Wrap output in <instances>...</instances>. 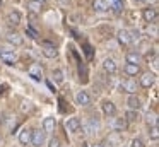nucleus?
<instances>
[{"instance_id":"1","label":"nucleus","mask_w":159,"mask_h":147,"mask_svg":"<svg viewBox=\"0 0 159 147\" xmlns=\"http://www.w3.org/2000/svg\"><path fill=\"white\" fill-rule=\"evenodd\" d=\"M5 39H7V43L12 44V46H22V44H24V38H22L17 31H12V29L5 34Z\"/></svg>"},{"instance_id":"2","label":"nucleus","mask_w":159,"mask_h":147,"mask_svg":"<svg viewBox=\"0 0 159 147\" xmlns=\"http://www.w3.org/2000/svg\"><path fill=\"white\" fill-rule=\"evenodd\" d=\"M139 82L144 89H151L156 84V74L154 72H144V74H140V80Z\"/></svg>"},{"instance_id":"3","label":"nucleus","mask_w":159,"mask_h":147,"mask_svg":"<svg viewBox=\"0 0 159 147\" xmlns=\"http://www.w3.org/2000/svg\"><path fill=\"white\" fill-rule=\"evenodd\" d=\"M116 38H118V43H120L121 46H130L132 41H134L132 33H130V31H127V29H120V31H118V34H116Z\"/></svg>"},{"instance_id":"4","label":"nucleus","mask_w":159,"mask_h":147,"mask_svg":"<svg viewBox=\"0 0 159 147\" xmlns=\"http://www.w3.org/2000/svg\"><path fill=\"white\" fill-rule=\"evenodd\" d=\"M142 19L145 21V22H154L156 19H157V9L152 5L145 7L144 10H142Z\"/></svg>"},{"instance_id":"5","label":"nucleus","mask_w":159,"mask_h":147,"mask_svg":"<svg viewBox=\"0 0 159 147\" xmlns=\"http://www.w3.org/2000/svg\"><path fill=\"white\" fill-rule=\"evenodd\" d=\"M137 89H139L137 82H135V80H132V79H127V80H123V82H121V91H123V92H127L128 96L137 94Z\"/></svg>"},{"instance_id":"6","label":"nucleus","mask_w":159,"mask_h":147,"mask_svg":"<svg viewBox=\"0 0 159 147\" xmlns=\"http://www.w3.org/2000/svg\"><path fill=\"white\" fill-rule=\"evenodd\" d=\"M31 144L34 147H41L45 144V132L43 130H33L31 132Z\"/></svg>"},{"instance_id":"7","label":"nucleus","mask_w":159,"mask_h":147,"mask_svg":"<svg viewBox=\"0 0 159 147\" xmlns=\"http://www.w3.org/2000/svg\"><path fill=\"white\" fill-rule=\"evenodd\" d=\"M7 22H9V26L17 27L19 24L22 22V16H21V12H19V10H11V12H9V16H7Z\"/></svg>"},{"instance_id":"8","label":"nucleus","mask_w":159,"mask_h":147,"mask_svg":"<svg viewBox=\"0 0 159 147\" xmlns=\"http://www.w3.org/2000/svg\"><path fill=\"white\" fill-rule=\"evenodd\" d=\"M101 108H103V113L106 116H115L116 115V106H115V103L110 101V99H104L103 104H101Z\"/></svg>"},{"instance_id":"9","label":"nucleus","mask_w":159,"mask_h":147,"mask_svg":"<svg viewBox=\"0 0 159 147\" xmlns=\"http://www.w3.org/2000/svg\"><path fill=\"white\" fill-rule=\"evenodd\" d=\"M127 104H128V109H134V111H139V109L142 108V99L139 98L137 94H132V96H128Z\"/></svg>"},{"instance_id":"10","label":"nucleus","mask_w":159,"mask_h":147,"mask_svg":"<svg viewBox=\"0 0 159 147\" xmlns=\"http://www.w3.org/2000/svg\"><path fill=\"white\" fill-rule=\"evenodd\" d=\"M65 126H67V130H69L70 133H77L79 128H80V120L77 118V116H72V118H69L65 122Z\"/></svg>"},{"instance_id":"11","label":"nucleus","mask_w":159,"mask_h":147,"mask_svg":"<svg viewBox=\"0 0 159 147\" xmlns=\"http://www.w3.org/2000/svg\"><path fill=\"white\" fill-rule=\"evenodd\" d=\"M75 103L79 106H87L91 103V96H89V92L87 91H79L75 94Z\"/></svg>"},{"instance_id":"12","label":"nucleus","mask_w":159,"mask_h":147,"mask_svg":"<svg viewBox=\"0 0 159 147\" xmlns=\"http://www.w3.org/2000/svg\"><path fill=\"white\" fill-rule=\"evenodd\" d=\"M57 126V120L53 116H48V118L43 120V132L45 133H53Z\"/></svg>"},{"instance_id":"13","label":"nucleus","mask_w":159,"mask_h":147,"mask_svg":"<svg viewBox=\"0 0 159 147\" xmlns=\"http://www.w3.org/2000/svg\"><path fill=\"white\" fill-rule=\"evenodd\" d=\"M125 60H127V63L140 65V62H142V55H140V51H128L127 57H125Z\"/></svg>"},{"instance_id":"14","label":"nucleus","mask_w":159,"mask_h":147,"mask_svg":"<svg viewBox=\"0 0 159 147\" xmlns=\"http://www.w3.org/2000/svg\"><path fill=\"white\" fill-rule=\"evenodd\" d=\"M0 60L4 62L5 65H14L17 57H16L14 51H0Z\"/></svg>"},{"instance_id":"15","label":"nucleus","mask_w":159,"mask_h":147,"mask_svg":"<svg viewBox=\"0 0 159 147\" xmlns=\"http://www.w3.org/2000/svg\"><path fill=\"white\" fill-rule=\"evenodd\" d=\"M103 68H104V72H108V74H116L118 65H116V62H115L113 58H106V60L103 62Z\"/></svg>"},{"instance_id":"16","label":"nucleus","mask_w":159,"mask_h":147,"mask_svg":"<svg viewBox=\"0 0 159 147\" xmlns=\"http://www.w3.org/2000/svg\"><path fill=\"white\" fill-rule=\"evenodd\" d=\"M41 53L45 55L46 58H57L58 57V50L55 48V44H46V46H43Z\"/></svg>"},{"instance_id":"17","label":"nucleus","mask_w":159,"mask_h":147,"mask_svg":"<svg viewBox=\"0 0 159 147\" xmlns=\"http://www.w3.org/2000/svg\"><path fill=\"white\" fill-rule=\"evenodd\" d=\"M31 132H33V130L28 128V126L19 132V142H21L22 145H28V144L31 142Z\"/></svg>"},{"instance_id":"18","label":"nucleus","mask_w":159,"mask_h":147,"mask_svg":"<svg viewBox=\"0 0 159 147\" xmlns=\"http://www.w3.org/2000/svg\"><path fill=\"white\" fill-rule=\"evenodd\" d=\"M93 9L96 10V12L104 14V12H108V10H110V5H108L106 0H94V2H93Z\"/></svg>"},{"instance_id":"19","label":"nucleus","mask_w":159,"mask_h":147,"mask_svg":"<svg viewBox=\"0 0 159 147\" xmlns=\"http://www.w3.org/2000/svg\"><path fill=\"white\" fill-rule=\"evenodd\" d=\"M26 9H28L29 14H34V16H38V14L41 12V3L34 2V0H28V2H26Z\"/></svg>"},{"instance_id":"20","label":"nucleus","mask_w":159,"mask_h":147,"mask_svg":"<svg viewBox=\"0 0 159 147\" xmlns=\"http://www.w3.org/2000/svg\"><path fill=\"white\" fill-rule=\"evenodd\" d=\"M123 72L128 75V77H134V75L140 74V65H132V63H125Z\"/></svg>"},{"instance_id":"21","label":"nucleus","mask_w":159,"mask_h":147,"mask_svg":"<svg viewBox=\"0 0 159 147\" xmlns=\"http://www.w3.org/2000/svg\"><path fill=\"white\" fill-rule=\"evenodd\" d=\"M52 79L55 80V84H62L63 82V72L60 70V68H55V70L52 72Z\"/></svg>"},{"instance_id":"22","label":"nucleus","mask_w":159,"mask_h":147,"mask_svg":"<svg viewBox=\"0 0 159 147\" xmlns=\"http://www.w3.org/2000/svg\"><path fill=\"white\" fill-rule=\"evenodd\" d=\"M127 120L130 123H135V122H139V118H140V116H139V111H134V109H128L127 111Z\"/></svg>"},{"instance_id":"23","label":"nucleus","mask_w":159,"mask_h":147,"mask_svg":"<svg viewBox=\"0 0 159 147\" xmlns=\"http://www.w3.org/2000/svg\"><path fill=\"white\" fill-rule=\"evenodd\" d=\"M149 137H151L152 140H157L159 139V128H157V125H152L151 128H149Z\"/></svg>"},{"instance_id":"24","label":"nucleus","mask_w":159,"mask_h":147,"mask_svg":"<svg viewBox=\"0 0 159 147\" xmlns=\"http://www.w3.org/2000/svg\"><path fill=\"white\" fill-rule=\"evenodd\" d=\"M38 70H39L38 65H34V67H33L31 70H29V75H31V77L34 79V80H41V75L38 74Z\"/></svg>"},{"instance_id":"25","label":"nucleus","mask_w":159,"mask_h":147,"mask_svg":"<svg viewBox=\"0 0 159 147\" xmlns=\"http://www.w3.org/2000/svg\"><path fill=\"white\" fill-rule=\"evenodd\" d=\"M115 126H116L118 130H125V128H127V122H125L123 118H116V122H115Z\"/></svg>"},{"instance_id":"26","label":"nucleus","mask_w":159,"mask_h":147,"mask_svg":"<svg viewBox=\"0 0 159 147\" xmlns=\"http://www.w3.org/2000/svg\"><path fill=\"white\" fill-rule=\"evenodd\" d=\"M26 34H28L31 39H36V38H38V31H34L33 27H26Z\"/></svg>"},{"instance_id":"27","label":"nucleus","mask_w":159,"mask_h":147,"mask_svg":"<svg viewBox=\"0 0 159 147\" xmlns=\"http://www.w3.org/2000/svg\"><path fill=\"white\" fill-rule=\"evenodd\" d=\"M130 147H144V142H142V139H134L132 140V144H130Z\"/></svg>"},{"instance_id":"28","label":"nucleus","mask_w":159,"mask_h":147,"mask_svg":"<svg viewBox=\"0 0 159 147\" xmlns=\"http://www.w3.org/2000/svg\"><path fill=\"white\" fill-rule=\"evenodd\" d=\"M21 109H22L24 113H26V111H29V109H31V103L24 99V101H22V104H21Z\"/></svg>"},{"instance_id":"29","label":"nucleus","mask_w":159,"mask_h":147,"mask_svg":"<svg viewBox=\"0 0 159 147\" xmlns=\"http://www.w3.org/2000/svg\"><path fill=\"white\" fill-rule=\"evenodd\" d=\"M48 147H60V140L58 139H52L48 144Z\"/></svg>"},{"instance_id":"30","label":"nucleus","mask_w":159,"mask_h":147,"mask_svg":"<svg viewBox=\"0 0 159 147\" xmlns=\"http://www.w3.org/2000/svg\"><path fill=\"white\" fill-rule=\"evenodd\" d=\"M34 2H38V3H41V5H43V3H46L48 0H34Z\"/></svg>"},{"instance_id":"31","label":"nucleus","mask_w":159,"mask_h":147,"mask_svg":"<svg viewBox=\"0 0 159 147\" xmlns=\"http://www.w3.org/2000/svg\"><path fill=\"white\" fill-rule=\"evenodd\" d=\"M91 147H104V145H103V144H93Z\"/></svg>"},{"instance_id":"32","label":"nucleus","mask_w":159,"mask_h":147,"mask_svg":"<svg viewBox=\"0 0 159 147\" xmlns=\"http://www.w3.org/2000/svg\"><path fill=\"white\" fill-rule=\"evenodd\" d=\"M135 2H139V3H144V2H147V0H135Z\"/></svg>"},{"instance_id":"33","label":"nucleus","mask_w":159,"mask_h":147,"mask_svg":"<svg viewBox=\"0 0 159 147\" xmlns=\"http://www.w3.org/2000/svg\"><path fill=\"white\" fill-rule=\"evenodd\" d=\"M2 5H4V0H0V7H2Z\"/></svg>"},{"instance_id":"34","label":"nucleus","mask_w":159,"mask_h":147,"mask_svg":"<svg viewBox=\"0 0 159 147\" xmlns=\"http://www.w3.org/2000/svg\"><path fill=\"white\" fill-rule=\"evenodd\" d=\"M0 144H2V135H0Z\"/></svg>"}]
</instances>
